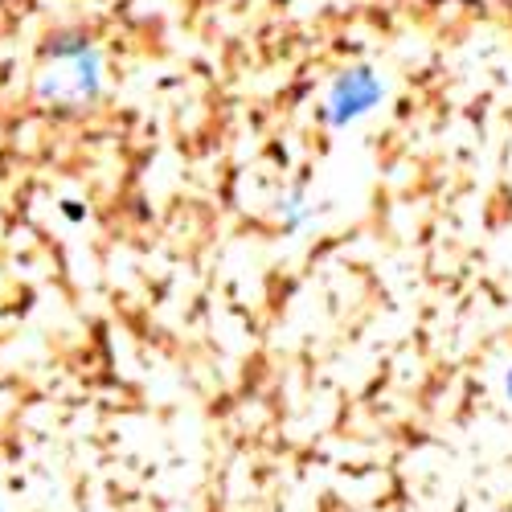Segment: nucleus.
I'll return each mask as SVG.
<instances>
[{"label": "nucleus", "mask_w": 512, "mask_h": 512, "mask_svg": "<svg viewBox=\"0 0 512 512\" xmlns=\"http://www.w3.org/2000/svg\"><path fill=\"white\" fill-rule=\"evenodd\" d=\"M0 512H5V492H0Z\"/></svg>", "instance_id": "4"}, {"label": "nucleus", "mask_w": 512, "mask_h": 512, "mask_svg": "<svg viewBox=\"0 0 512 512\" xmlns=\"http://www.w3.org/2000/svg\"><path fill=\"white\" fill-rule=\"evenodd\" d=\"M504 394H508V402H512V369L504 373Z\"/></svg>", "instance_id": "3"}, {"label": "nucleus", "mask_w": 512, "mask_h": 512, "mask_svg": "<svg viewBox=\"0 0 512 512\" xmlns=\"http://www.w3.org/2000/svg\"><path fill=\"white\" fill-rule=\"evenodd\" d=\"M381 95H386V82H381L369 66H353L345 74H336L328 103H324V115H328L332 127H349L361 115H369L381 103Z\"/></svg>", "instance_id": "2"}, {"label": "nucleus", "mask_w": 512, "mask_h": 512, "mask_svg": "<svg viewBox=\"0 0 512 512\" xmlns=\"http://www.w3.org/2000/svg\"><path fill=\"white\" fill-rule=\"evenodd\" d=\"M103 91V54L91 37L62 33L50 37L46 58L37 74V95L54 111H82L91 107Z\"/></svg>", "instance_id": "1"}]
</instances>
